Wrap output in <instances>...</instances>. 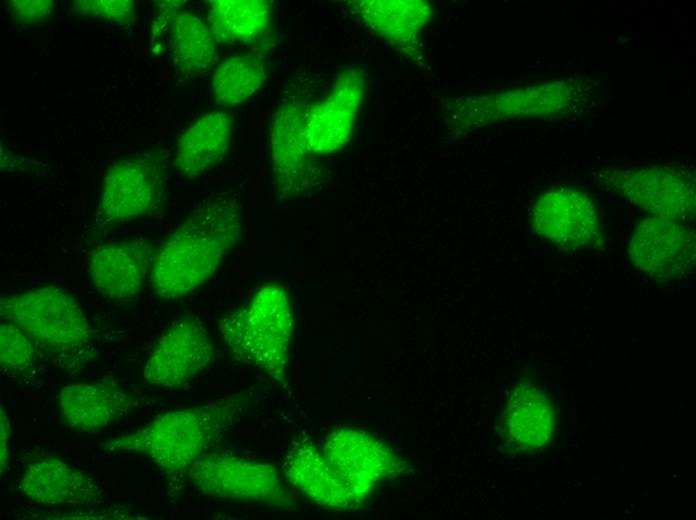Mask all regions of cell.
<instances>
[{
	"mask_svg": "<svg viewBox=\"0 0 696 520\" xmlns=\"http://www.w3.org/2000/svg\"><path fill=\"white\" fill-rule=\"evenodd\" d=\"M237 202L228 194L204 198L155 252L150 284L164 300L182 298L203 285L239 241Z\"/></svg>",
	"mask_w": 696,
	"mask_h": 520,
	"instance_id": "obj_1",
	"label": "cell"
},
{
	"mask_svg": "<svg viewBox=\"0 0 696 520\" xmlns=\"http://www.w3.org/2000/svg\"><path fill=\"white\" fill-rule=\"evenodd\" d=\"M248 405L243 394L229 395L158 416L145 426L100 444L105 451L134 452L149 458L169 478L190 466L241 419Z\"/></svg>",
	"mask_w": 696,
	"mask_h": 520,
	"instance_id": "obj_2",
	"label": "cell"
},
{
	"mask_svg": "<svg viewBox=\"0 0 696 520\" xmlns=\"http://www.w3.org/2000/svg\"><path fill=\"white\" fill-rule=\"evenodd\" d=\"M1 321L19 327L44 358L80 375L98 355L96 338L78 300L57 286H42L0 300Z\"/></svg>",
	"mask_w": 696,
	"mask_h": 520,
	"instance_id": "obj_3",
	"label": "cell"
},
{
	"mask_svg": "<svg viewBox=\"0 0 696 520\" xmlns=\"http://www.w3.org/2000/svg\"><path fill=\"white\" fill-rule=\"evenodd\" d=\"M218 328L237 361L276 381L285 380L293 317L289 297L282 287L259 288L248 302L223 315Z\"/></svg>",
	"mask_w": 696,
	"mask_h": 520,
	"instance_id": "obj_4",
	"label": "cell"
},
{
	"mask_svg": "<svg viewBox=\"0 0 696 520\" xmlns=\"http://www.w3.org/2000/svg\"><path fill=\"white\" fill-rule=\"evenodd\" d=\"M188 478L201 493L233 499L291 505L292 498L277 469L265 461L233 451H207L189 468Z\"/></svg>",
	"mask_w": 696,
	"mask_h": 520,
	"instance_id": "obj_5",
	"label": "cell"
},
{
	"mask_svg": "<svg viewBox=\"0 0 696 520\" xmlns=\"http://www.w3.org/2000/svg\"><path fill=\"white\" fill-rule=\"evenodd\" d=\"M156 153H139L115 162L107 171L94 218L105 230L148 215L164 191L166 165Z\"/></svg>",
	"mask_w": 696,
	"mask_h": 520,
	"instance_id": "obj_6",
	"label": "cell"
},
{
	"mask_svg": "<svg viewBox=\"0 0 696 520\" xmlns=\"http://www.w3.org/2000/svg\"><path fill=\"white\" fill-rule=\"evenodd\" d=\"M609 188L633 205L687 223L694 218L695 177L683 165H658L612 171Z\"/></svg>",
	"mask_w": 696,
	"mask_h": 520,
	"instance_id": "obj_7",
	"label": "cell"
},
{
	"mask_svg": "<svg viewBox=\"0 0 696 520\" xmlns=\"http://www.w3.org/2000/svg\"><path fill=\"white\" fill-rule=\"evenodd\" d=\"M212 357L213 344L204 322L185 315L158 338L143 364L142 377L152 386L178 388L203 372Z\"/></svg>",
	"mask_w": 696,
	"mask_h": 520,
	"instance_id": "obj_8",
	"label": "cell"
},
{
	"mask_svg": "<svg viewBox=\"0 0 696 520\" xmlns=\"http://www.w3.org/2000/svg\"><path fill=\"white\" fill-rule=\"evenodd\" d=\"M630 262L659 283L690 276L695 267V233L684 222L658 216L641 221L628 248Z\"/></svg>",
	"mask_w": 696,
	"mask_h": 520,
	"instance_id": "obj_9",
	"label": "cell"
},
{
	"mask_svg": "<svg viewBox=\"0 0 696 520\" xmlns=\"http://www.w3.org/2000/svg\"><path fill=\"white\" fill-rule=\"evenodd\" d=\"M533 231L566 249L596 247L601 227L590 197L575 188H556L542 194L531 214Z\"/></svg>",
	"mask_w": 696,
	"mask_h": 520,
	"instance_id": "obj_10",
	"label": "cell"
},
{
	"mask_svg": "<svg viewBox=\"0 0 696 520\" xmlns=\"http://www.w3.org/2000/svg\"><path fill=\"white\" fill-rule=\"evenodd\" d=\"M307 109L298 96L283 100L271 123L270 155L275 186L283 196H297L310 184L311 162L306 134Z\"/></svg>",
	"mask_w": 696,
	"mask_h": 520,
	"instance_id": "obj_11",
	"label": "cell"
},
{
	"mask_svg": "<svg viewBox=\"0 0 696 520\" xmlns=\"http://www.w3.org/2000/svg\"><path fill=\"white\" fill-rule=\"evenodd\" d=\"M153 242L135 237L97 246L89 259L94 289L104 298L124 301L142 290L155 255Z\"/></svg>",
	"mask_w": 696,
	"mask_h": 520,
	"instance_id": "obj_12",
	"label": "cell"
},
{
	"mask_svg": "<svg viewBox=\"0 0 696 520\" xmlns=\"http://www.w3.org/2000/svg\"><path fill=\"white\" fill-rule=\"evenodd\" d=\"M18 488L28 500L51 507H100L108 500L91 475L57 457L28 464Z\"/></svg>",
	"mask_w": 696,
	"mask_h": 520,
	"instance_id": "obj_13",
	"label": "cell"
},
{
	"mask_svg": "<svg viewBox=\"0 0 696 520\" xmlns=\"http://www.w3.org/2000/svg\"><path fill=\"white\" fill-rule=\"evenodd\" d=\"M139 405V399L112 380L70 383L57 397L62 425L76 434L98 433Z\"/></svg>",
	"mask_w": 696,
	"mask_h": 520,
	"instance_id": "obj_14",
	"label": "cell"
},
{
	"mask_svg": "<svg viewBox=\"0 0 696 520\" xmlns=\"http://www.w3.org/2000/svg\"><path fill=\"white\" fill-rule=\"evenodd\" d=\"M365 74L351 68L339 76L332 90L307 110L305 134L311 154H327L348 141L363 98Z\"/></svg>",
	"mask_w": 696,
	"mask_h": 520,
	"instance_id": "obj_15",
	"label": "cell"
},
{
	"mask_svg": "<svg viewBox=\"0 0 696 520\" xmlns=\"http://www.w3.org/2000/svg\"><path fill=\"white\" fill-rule=\"evenodd\" d=\"M321 449L331 466L363 499L395 468L396 459L388 447L362 430H336Z\"/></svg>",
	"mask_w": 696,
	"mask_h": 520,
	"instance_id": "obj_16",
	"label": "cell"
},
{
	"mask_svg": "<svg viewBox=\"0 0 696 520\" xmlns=\"http://www.w3.org/2000/svg\"><path fill=\"white\" fill-rule=\"evenodd\" d=\"M282 469L289 483L323 507L353 508L363 500L308 437H299L288 445Z\"/></svg>",
	"mask_w": 696,
	"mask_h": 520,
	"instance_id": "obj_17",
	"label": "cell"
},
{
	"mask_svg": "<svg viewBox=\"0 0 696 520\" xmlns=\"http://www.w3.org/2000/svg\"><path fill=\"white\" fill-rule=\"evenodd\" d=\"M232 122L222 111H210L178 138L174 164L187 178H197L220 163L230 147Z\"/></svg>",
	"mask_w": 696,
	"mask_h": 520,
	"instance_id": "obj_18",
	"label": "cell"
},
{
	"mask_svg": "<svg viewBox=\"0 0 696 520\" xmlns=\"http://www.w3.org/2000/svg\"><path fill=\"white\" fill-rule=\"evenodd\" d=\"M504 428L508 438L524 449L543 446L555 428V410L537 387L519 384L510 393L505 411Z\"/></svg>",
	"mask_w": 696,
	"mask_h": 520,
	"instance_id": "obj_19",
	"label": "cell"
},
{
	"mask_svg": "<svg viewBox=\"0 0 696 520\" xmlns=\"http://www.w3.org/2000/svg\"><path fill=\"white\" fill-rule=\"evenodd\" d=\"M169 44L176 77L191 80L203 76L216 59L214 36L209 27L194 14L176 12L168 15Z\"/></svg>",
	"mask_w": 696,
	"mask_h": 520,
	"instance_id": "obj_20",
	"label": "cell"
},
{
	"mask_svg": "<svg viewBox=\"0 0 696 520\" xmlns=\"http://www.w3.org/2000/svg\"><path fill=\"white\" fill-rule=\"evenodd\" d=\"M271 6L265 0H214L209 2L208 24L221 43H252L263 36L270 25Z\"/></svg>",
	"mask_w": 696,
	"mask_h": 520,
	"instance_id": "obj_21",
	"label": "cell"
},
{
	"mask_svg": "<svg viewBox=\"0 0 696 520\" xmlns=\"http://www.w3.org/2000/svg\"><path fill=\"white\" fill-rule=\"evenodd\" d=\"M267 77L263 59L254 53L238 54L220 63L212 78L217 104L236 106L254 95Z\"/></svg>",
	"mask_w": 696,
	"mask_h": 520,
	"instance_id": "obj_22",
	"label": "cell"
},
{
	"mask_svg": "<svg viewBox=\"0 0 696 520\" xmlns=\"http://www.w3.org/2000/svg\"><path fill=\"white\" fill-rule=\"evenodd\" d=\"M46 359L16 325L1 321L0 324V367L2 374L16 380H31L36 377Z\"/></svg>",
	"mask_w": 696,
	"mask_h": 520,
	"instance_id": "obj_23",
	"label": "cell"
},
{
	"mask_svg": "<svg viewBox=\"0 0 696 520\" xmlns=\"http://www.w3.org/2000/svg\"><path fill=\"white\" fill-rule=\"evenodd\" d=\"M75 9L84 15L127 23L134 18V6L129 0H82L72 2Z\"/></svg>",
	"mask_w": 696,
	"mask_h": 520,
	"instance_id": "obj_24",
	"label": "cell"
},
{
	"mask_svg": "<svg viewBox=\"0 0 696 520\" xmlns=\"http://www.w3.org/2000/svg\"><path fill=\"white\" fill-rule=\"evenodd\" d=\"M14 18L21 23H35L46 19L52 12L50 0H16L10 4Z\"/></svg>",
	"mask_w": 696,
	"mask_h": 520,
	"instance_id": "obj_25",
	"label": "cell"
},
{
	"mask_svg": "<svg viewBox=\"0 0 696 520\" xmlns=\"http://www.w3.org/2000/svg\"><path fill=\"white\" fill-rule=\"evenodd\" d=\"M0 468L1 475L9 469V447L11 440V425L10 420L1 405L0 413Z\"/></svg>",
	"mask_w": 696,
	"mask_h": 520,
	"instance_id": "obj_26",
	"label": "cell"
}]
</instances>
